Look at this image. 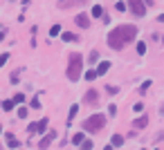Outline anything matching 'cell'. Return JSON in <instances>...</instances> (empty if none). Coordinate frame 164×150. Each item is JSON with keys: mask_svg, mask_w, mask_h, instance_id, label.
I'll return each instance as SVG.
<instances>
[{"mask_svg": "<svg viewBox=\"0 0 164 150\" xmlns=\"http://www.w3.org/2000/svg\"><path fill=\"white\" fill-rule=\"evenodd\" d=\"M54 137H56V132H47V135H45L43 139H41V143H38V148H41V150H45V148L50 146V143L54 141Z\"/></svg>", "mask_w": 164, "mask_h": 150, "instance_id": "52a82bcc", "label": "cell"}, {"mask_svg": "<svg viewBox=\"0 0 164 150\" xmlns=\"http://www.w3.org/2000/svg\"><path fill=\"white\" fill-rule=\"evenodd\" d=\"M7 141H9V146H11V148H18V141H16V139H7Z\"/></svg>", "mask_w": 164, "mask_h": 150, "instance_id": "f546056e", "label": "cell"}, {"mask_svg": "<svg viewBox=\"0 0 164 150\" xmlns=\"http://www.w3.org/2000/svg\"><path fill=\"white\" fill-rule=\"evenodd\" d=\"M29 105L34 108V110H38V108H41V101H38V96H36V99H32V103H29Z\"/></svg>", "mask_w": 164, "mask_h": 150, "instance_id": "44dd1931", "label": "cell"}, {"mask_svg": "<svg viewBox=\"0 0 164 150\" xmlns=\"http://www.w3.org/2000/svg\"><path fill=\"white\" fill-rule=\"evenodd\" d=\"M146 52V43H137V54H144Z\"/></svg>", "mask_w": 164, "mask_h": 150, "instance_id": "7402d4cb", "label": "cell"}, {"mask_svg": "<svg viewBox=\"0 0 164 150\" xmlns=\"http://www.w3.org/2000/svg\"><path fill=\"white\" fill-rule=\"evenodd\" d=\"M115 7H117V11H126V5H124V2H117Z\"/></svg>", "mask_w": 164, "mask_h": 150, "instance_id": "4316f807", "label": "cell"}, {"mask_svg": "<svg viewBox=\"0 0 164 150\" xmlns=\"http://www.w3.org/2000/svg\"><path fill=\"white\" fill-rule=\"evenodd\" d=\"M146 123H149V117H139V119H135L133 121V128H146Z\"/></svg>", "mask_w": 164, "mask_h": 150, "instance_id": "30bf717a", "label": "cell"}, {"mask_svg": "<svg viewBox=\"0 0 164 150\" xmlns=\"http://www.w3.org/2000/svg\"><path fill=\"white\" fill-rule=\"evenodd\" d=\"M86 103H88V105L99 103V92H97V90H88V92H86Z\"/></svg>", "mask_w": 164, "mask_h": 150, "instance_id": "5b68a950", "label": "cell"}, {"mask_svg": "<svg viewBox=\"0 0 164 150\" xmlns=\"http://www.w3.org/2000/svg\"><path fill=\"white\" fill-rule=\"evenodd\" d=\"M104 150H112V146H106V148H104Z\"/></svg>", "mask_w": 164, "mask_h": 150, "instance_id": "1f68e13d", "label": "cell"}, {"mask_svg": "<svg viewBox=\"0 0 164 150\" xmlns=\"http://www.w3.org/2000/svg\"><path fill=\"white\" fill-rule=\"evenodd\" d=\"M36 130H38V132H45V130H47V119H41V121H38V123H36Z\"/></svg>", "mask_w": 164, "mask_h": 150, "instance_id": "4fadbf2b", "label": "cell"}, {"mask_svg": "<svg viewBox=\"0 0 164 150\" xmlns=\"http://www.w3.org/2000/svg\"><path fill=\"white\" fill-rule=\"evenodd\" d=\"M61 34V27L59 25H52V29H50V36H59Z\"/></svg>", "mask_w": 164, "mask_h": 150, "instance_id": "e0dca14e", "label": "cell"}, {"mask_svg": "<svg viewBox=\"0 0 164 150\" xmlns=\"http://www.w3.org/2000/svg\"><path fill=\"white\" fill-rule=\"evenodd\" d=\"M108 70H110V63H108V61H101V63H99V67H97L94 72H97V76H104V74L108 72Z\"/></svg>", "mask_w": 164, "mask_h": 150, "instance_id": "ba28073f", "label": "cell"}, {"mask_svg": "<svg viewBox=\"0 0 164 150\" xmlns=\"http://www.w3.org/2000/svg\"><path fill=\"white\" fill-rule=\"evenodd\" d=\"M2 38H5V34H2V32H0V40H2Z\"/></svg>", "mask_w": 164, "mask_h": 150, "instance_id": "836d02e7", "label": "cell"}, {"mask_svg": "<svg viewBox=\"0 0 164 150\" xmlns=\"http://www.w3.org/2000/svg\"><path fill=\"white\" fill-rule=\"evenodd\" d=\"M121 143H124V137H121V135H112V137H110V146H112V148H119Z\"/></svg>", "mask_w": 164, "mask_h": 150, "instance_id": "8fae6325", "label": "cell"}, {"mask_svg": "<svg viewBox=\"0 0 164 150\" xmlns=\"http://www.w3.org/2000/svg\"><path fill=\"white\" fill-rule=\"evenodd\" d=\"M74 22H77L79 27H83V29H86V27H90V16H88V14H77Z\"/></svg>", "mask_w": 164, "mask_h": 150, "instance_id": "8992f818", "label": "cell"}, {"mask_svg": "<svg viewBox=\"0 0 164 150\" xmlns=\"http://www.w3.org/2000/svg\"><path fill=\"white\" fill-rule=\"evenodd\" d=\"M83 72V58L81 54H70V61H67V78L70 81H79Z\"/></svg>", "mask_w": 164, "mask_h": 150, "instance_id": "7a4b0ae2", "label": "cell"}, {"mask_svg": "<svg viewBox=\"0 0 164 150\" xmlns=\"http://www.w3.org/2000/svg\"><path fill=\"white\" fill-rule=\"evenodd\" d=\"M106 90H108L110 94H117V88H115V85H108V88H106Z\"/></svg>", "mask_w": 164, "mask_h": 150, "instance_id": "f1b7e54d", "label": "cell"}, {"mask_svg": "<svg viewBox=\"0 0 164 150\" xmlns=\"http://www.w3.org/2000/svg\"><path fill=\"white\" fill-rule=\"evenodd\" d=\"M59 2H61V7H63V5H65V0H59Z\"/></svg>", "mask_w": 164, "mask_h": 150, "instance_id": "d6a6232c", "label": "cell"}, {"mask_svg": "<svg viewBox=\"0 0 164 150\" xmlns=\"http://www.w3.org/2000/svg\"><path fill=\"white\" fill-rule=\"evenodd\" d=\"M128 7H131V11L137 18H142V16L146 14V5H144V0H128Z\"/></svg>", "mask_w": 164, "mask_h": 150, "instance_id": "277c9868", "label": "cell"}, {"mask_svg": "<svg viewBox=\"0 0 164 150\" xmlns=\"http://www.w3.org/2000/svg\"><path fill=\"white\" fill-rule=\"evenodd\" d=\"M81 150H92V141H81Z\"/></svg>", "mask_w": 164, "mask_h": 150, "instance_id": "d6986e66", "label": "cell"}, {"mask_svg": "<svg viewBox=\"0 0 164 150\" xmlns=\"http://www.w3.org/2000/svg\"><path fill=\"white\" fill-rule=\"evenodd\" d=\"M0 132H2V125H0Z\"/></svg>", "mask_w": 164, "mask_h": 150, "instance_id": "e575fe53", "label": "cell"}, {"mask_svg": "<svg viewBox=\"0 0 164 150\" xmlns=\"http://www.w3.org/2000/svg\"><path fill=\"white\" fill-rule=\"evenodd\" d=\"M135 36H137V27L135 25H119V27H115V32L108 34V45L112 49H124L126 43H133Z\"/></svg>", "mask_w": 164, "mask_h": 150, "instance_id": "6da1fadb", "label": "cell"}, {"mask_svg": "<svg viewBox=\"0 0 164 150\" xmlns=\"http://www.w3.org/2000/svg\"><path fill=\"white\" fill-rule=\"evenodd\" d=\"M81 141H83V132H79V135H74V137H72V143H77V146H79Z\"/></svg>", "mask_w": 164, "mask_h": 150, "instance_id": "ac0fdd59", "label": "cell"}, {"mask_svg": "<svg viewBox=\"0 0 164 150\" xmlns=\"http://www.w3.org/2000/svg\"><path fill=\"white\" fill-rule=\"evenodd\" d=\"M7 61H9V54H0V65H5Z\"/></svg>", "mask_w": 164, "mask_h": 150, "instance_id": "d4e9b609", "label": "cell"}, {"mask_svg": "<svg viewBox=\"0 0 164 150\" xmlns=\"http://www.w3.org/2000/svg\"><path fill=\"white\" fill-rule=\"evenodd\" d=\"M104 125H106V117L99 114V112L97 114H90V117L83 121V130H86V132H99Z\"/></svg>", "mask_w": 164, "mask_h": 150, "instance_id": "3957f363", "label": "cell"}, {"mask_svg": "<svg viewBox=\"0 0 164 150\" xmlns=\"http://www.w3.org/2000/svg\"><path fill=\"white\" fill-rule=\"evenodd\" d=\"M14 105H16V103H14V101H2V110H5V112H9V110H14Z\"/></svg>", "mask_w": 164, "mask_h": 150, "instance_id": "5bb4252c", "label": "cell"}, {"mask_svg": "<svg viewBox=\"0 0 164 150\" xmlns=\"http://www.w3.org/2000/svg\"><path fill=\"white\" fill-rule=\"evenodd\" d=\"M18 81H20L18 78V72H14V74H11V83H18Z\"/></svg>", "mask_w": 164, "mask_h": 150, "instance_id": "83f0119b", "label": "cell"}, {"mask_svg": "<svg viewBox=\"0 0 164 150\" xmlns=\"http://www.w3.org/2000/svg\"><path fill=\"white\" fill-rule=\"evenodd\" d=\"M157 20H160V22H164V14H160V16H157Z\"/></svg>", "mask_w": 164, "mask_h": 150, "instance_id": "4dcf8cb0", "label": "cell"}, {"mask_svg": "<svg viewBox=\"0 0 164 150\" xmlns=\"http://www.w3.org/2000/svg\"><path fill=\"white\" fill-rule=\"evenodd\" d=\"M18 117H20V119L27 117V108H20V110H18Z\"/></svg>", "mask_w": 164, "mask_h": 150, "instance_id": "484cf974", "label": "cell"}, {"mask_svg": "<svg viewBox=\"0 0 164 150\" xmlns=\"http://www.w3.org/2000/svg\"><path fill=\"white\" fill-rule=\"evenodd\" d=\"M61 40H65V43H79V36H77V34L65 32V34H61Z\"/></svg>", "mask_w": 164, "mask_h": 150, "instance_id": "9c48e42d", "label": "cell"}, {"mask_svg": "<svg viewBox=\"0 0 164 150\" xmlns=\"http://www.w3.org/2000/svg\"><path fill=\"white\" fill-rule=\"evenodd\" d=\"M22 101H25V94H16L14 96V103H22Z\"/></svg>", "mask_w": 164, "mask_h": 150, "instance_id": "cb8c5ba5", "label": "cell"}, {"mask_svg": "<svg viewBox=\"0 0 164 150\" xmlns=\"http://www.w3.org/2000/svg\"><path fill=\"white\" fill-rule=\"evenodd\" d=\"M108 112L112 114V117H115V114H117V105H115V103H110V105H108Z\"/></svg>", "mask_w": 164, "mask_h": 150, "instance_id": "603a6c76", "label": "cell"}, {"mask_svg": "<svg viewBox=\"0 0 164 150\" xmlns=\"http://www.w3.org/2000/svg\"><path fill=\"white\" fill-rule=\"evenodd\" d=\"M77 114H79V105L74 103V105L70 108V114H67V121H70V123H72V121H74V117H77Z\"/></svg>", "mask_w": 164, "mask_h": 150, "instance_id": "7c38bea8", "label": "cell"}, {"mask_svg": "<svg viewBox=\"0 0 164 150\" xmlns=\"http://www.w3.org/2000/svg\"><path fill=\"white\" fill-rule=\"evenodd\" d=\"M92 16H94V18H101V16H104V9H101L99 5H97V7H92Z\"/></svg>", "mask_w": 164, "mask_h": 150, "instance_id": "9a60e30c", "label": "cell"}, {"mask_svg": "<svg viewBox=\"0 0 164 150\" xmlns=\"http://www.w3.org/2000/svg\"><path fill=\"white\" fill-rule=\"evenodd\" d=\"M162 40H164V36H162Z\"/></svg>", "mask_w": 164, "mask_h": 150, "instance_id": "d590c367", "label": "cell"}, {"mask_svg": "<svg viewBox=\"0 0 164 150\" xmlns=\"http://www.w3.org/2000/svg\"><path fill=\"white\" fill-rule=\"evenodd\" d=\"M94 78H97V72H94V70H90V72L86 74V81H94Z\"/></svg>", "mask_w": 164, "mask_h": 150, "instance_id": "ffe728a7", "label": "cell"}, {"mask_svg": "<svg viewBox=\"0 0 164 150\" xmlns=\"http://www.w3.org/2000/svg\"><path fill=\"white\" fill-rule=\"evenodd\" d=\"M97 61H99V52L92 49V52H90V61H88V63H97Z\"/></svg>", "mask_w": 164, "mask_h": 150, "instance_id": "2e32d148", "label": "cell"}]
</instances>
